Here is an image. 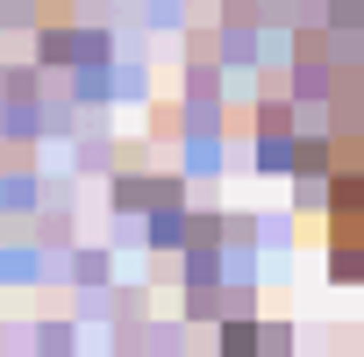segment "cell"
Wrapping results in <instances>:
<instances>
[{"label":"cell","mask_w":364,"mask_h":357,"mask_svg":"<svg viewBox=\"0 0 364 357\" xmlns=\"http://www.w3.org/2000/svg\"><path fill=\"white\" fill-rule=\"evenodd\" d=\"M336 243H343V265L364 279V150H357V178H350V193L336 208Z\"/></svg>","instance_id":"cell-1"}]
</instances>
